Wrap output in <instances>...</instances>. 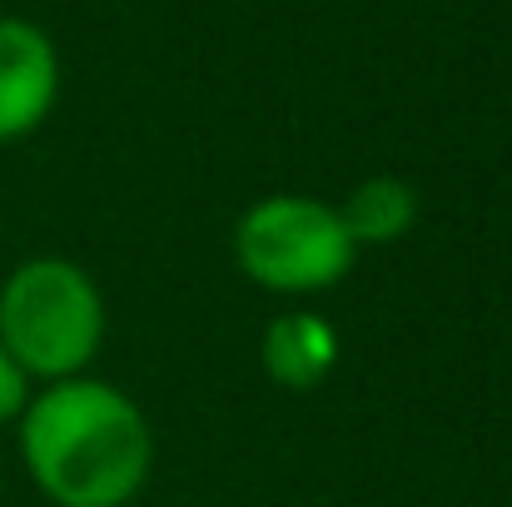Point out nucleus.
Masks as SVG:
<instances>
[{
    "label": "nucleus",
    "mask_w": 512,
    "mask_h": 507,
    "mask_svg": "<svg viewBox=\"0 0 512 507\" xmlns=\"http://www.w3.org/2000/svg\"><path fill=\"white\" fill-rule=\"evenodd\" d=\"M339 363V338L319 314H279L264 329V368L284 388H319Z\"/></svg>",
    "instance_id": "5"
},
{
    "label": "nucleus",
    "mask_w": 512,
    "mask_h": 507,
    "mask_svg": "<svg viewBox=\"0 0 512 507\" xmlns=\"http://www.w3.org/2000/svg\"><path fill=\"white\" fill-rule=\"evenodd\" d=\"M60 90V55L30 20L0 15V140L30 135Z\"/></svg>",
    "instance_id": "4"
},
{
    "label": "nucleus",
    "mask_w": 512,
    "mask_h": 507,
    "mask_svg": "<svg viewBox=\"0 0 512 507\" xmlns=\"http://www.w3.org/2000/svg\"><path fill=\"white\" fill-rule=\"evenodd\" d=\"M30 403V373L0 348V423L5 418H20Z\"/></svg>",
    "instance_id": "7"
},
{
    "label": "nucleus",
    "mask_w": 512,
    "mask_h": 507,
    "mask_svg": "<svg viewBox=\"0 0 512 507\" xmlns=\"http://www.w3.org/2000/svg\"><path fill=\"white\" fill-rule=\"evenodd\" d=\"M234 249H239L244 274L274 294L334 289L353 269V254H358L339 209L304 199V194H274V199L254 204L239 219Z\"/></svg>",
    "instance_id": "3"
},
{
    "label": "nucleus",
    "mask_w": 512,
    "mask_h": 507,
    "mask_svg": "<svg viewBox=\"0 0 512 507\" xmlns=\"http://www.w3.org/2000/svg\"><path fill=\"white\" fill-rule=\"evenodd\" d=\"M20 453L60 507H125L150 478V423L110 383L55 378L20 413Z\"/></svg>",
    "instance_id": "1"
},
{
    "label": "nucleus",
    "mask_w": 512,
    "mask_h": 507,
    "mask_svg": "<svg viewBox=\"0 0 512 507\" xmlns=\"http://www.w3.org/2000/svg\"><path fill=\"white\" fill-rule=\"evenodd\" d=\"M105 338L95 279L70 259H30L0 289V348L35 378H75Z\"/></svg>",
    "instance_id": "2"
},
{
    "label": "nucleus",
    "mask_w": 512,
    "mask_h": 507,
    "mask_svg": "<svg viewBox=\"0 0 512 507\" xmlns=\"http://www.w3.org/2000/svg\"><path fill=\"white\" fill-rule=\"evenodd\" d=\"M413 214H418V199H413V189H408L403 179H393V174L363 179V184L348 194V204L339 209V219L353 244H393V239L408 234Z\"/></svg>",
    "instance_id": "6"
}]
</instances>
